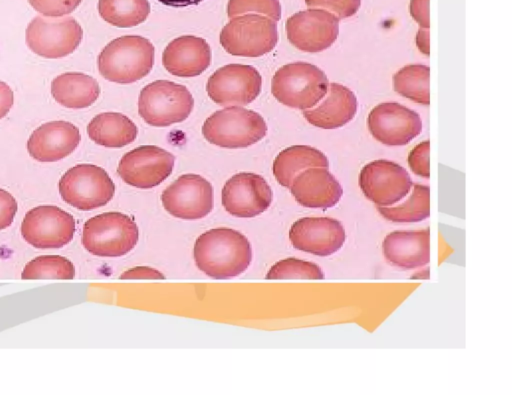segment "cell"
<instances>
[{
  "label": "cell",
  "instance_id": "obj_8",
  "mask_svg": "<svg viewBox=\"0 0 512 395\" xmlns=\"http://www.w3.org/2000/svg\"><path fill=\"white\" fill-rule=\"evenodd\" d=\"M58 187L62 199L82 211L106 205L115 193V185L108 173L93 164L70 168L59 180Z\"/></svg>",
  "mask_w": 512,
  "mask_h": 395
},
{
  "label": "cell",
  "instance_id": "obj_13",
  "mask_svg": "<svg viewBox=\"0 0 512 395\" xmlns=\"http://www.w3.org/2000/svg\"><path fill=\"white\" fill-rule=\"evenodd\" d=\"M408 172L389 160L366 164L359 174V186L370 201L378 206H391L402 200L412 188Z\"/></svg>",
  "mask_w": 512,
  "mask_h": 395
},
{
  "label": "cell",
  "instance_id": "obj_26",
  "mask_svg": "<svg viewBox=\"0 0 512 395\" xmlns=\"http://www.w3.org/2000/svg\"><path fill=\"white\" fill-rule=\"evenodd\" d=\"M329 165L327 157L318 149L307 145H294L281 151L273 162V174L278 183L289 188L301 171L311 167Z\"/></svg>",
  "mask_w": 512,
  "mask_h": 395
},
{
  "label": "cell",
  "instance_id": "obj_7",
  "mask_svg": "<svg viewBox=\"0 0 512 395\" xmlns=\"http://www.w3.org/2000/svg\"><path fill=\"white\" fill-rule=\"evenodd\" d=\"M222 47L231 55L259 57L277 44V25L274 20L260 14L233 17L220 33Z\"/></svg>",
  "mask_w": 512,
  "mask_h": 395
},
{
  "label": "cell",
  "instance_id": "obj_15",
  "mask_svg": "<svg viewBox=\"0 0 512 395\" xmlns=\"http://www.w3.org/2000/svg\"><path fill=\"white\" fill-rule=\"evenodd\" d=\"M174 156L154 145L137 147L120 160L117 172L128 185L149 189L162 183L174 167Z\"/></svg>",
  "mask_w": 512,
  "mask_h": 395
},
{
  "label": "cell",
  "instance_id": "obj_14",
  "mask_svg": "<svg viewBox=\"0 0 512 395\" xmlns=\"http://www.w3.org/2000/svg\"><path fill=\"white\" fill-rule=\"evenodd\" d=\"M262 78L250 65L228 64L216 70L208 79L206 91L215 103L247 105L261 91Z\"/></svg>",
  "mask_w": 512,
  "mask_h": 395
},
{
  "label": "cell",
  "instance_id": "obj_17",
  "mask_svg": "<svg viewBox=\"0 0 512 395\" xmlns=\"http://www.w3.org/2000/svg\"><path fill=\"white\" fill-rule=\"evenodd\" d=\"M272 196V190L262 176L242 172L224 184L222 205L232 216L251 218L268 209Z\"/></svg>",
  "mask_w": 512,
  "mask_h": 395
},
{
  "label": "cell",
  "instance_id": "obj_21",
  "mask_svg": "<svg viewBox=\"0 0 512 395\" xmlns=\"http://www.w3.org/2000/svg\"><path fill=\"white\" fill-rule=\"evenodd\" d=\"M385 259L393 266L414 269L427 265L430 260V230H397L382 242Z\"/></svg>",
  "mask_w": 512,
  "mask_h": 395
},
{
  "label": "cell",
  "instance_id": "obj_20",
  "mask_svg": "<svg viewBox=\"0 0 512 395\" xmlns=\"http://www.w3.org/2000/svg\"><path fill=\"white\" fill-rule=\"evenodd\" d=\"M295 200L307 208L328 209L335 206L343 189L325 167H311L301 171L289 187Z\"/></svg>",
  "mask_w": 512,
  "mask_h": 395
},
{
  "label": "cell",
  "instance_id": "obj_18",
  "mask_svg": "<svg viewBox=\"0 0 512 395\" xmlns=\"http://www.w3.org/2000/svg\"><path fill=\"white\" fill-rule=\"evenodd\" d=\"M289 239L295 249L325 257L343 246L346 234L341 222L334 218L304 217L292 224Z\"/></svg>",
  "mask_w": 512,
  "mask_h": 395
},
{
  "label": "cell",
  "instance_id": "obj_12",
  "mask_svg": "<svg viewBox=\"0 0 512 395\" xmlns=\"http://www.w3.org/2000/svg\"><path fill=\"white\" fill-rule=\"evenodd\" d=\"M289 42L297 49L317 53L330 47L339 34V19L319 8L300 11L286 21Z\"/></svg>",
  "mask_w": 512,
  "mask_h": 395
},
{
  "label": "cell",
  "instance_id": "obj_30",
  "mask_svg": "<svg viewBox=\"0 0 512 395\" xmlns=\"http://www.w3.org/2000/svg\"><path fill=\"white\" fill-rule=\"evenodd\" d=\"M75 268L70 260L57 255H44L28 262L21 277L23 279H73Z\"/></svg>",
  "mask_w": 512,
  "mask_h": 395
},
{
  "label": "cell",
  "instance_id": "obj_6",
  "mask_svg": "<svg viewBox=\"0 0 512 395\" xmlns=\"http://www.w3.org/2000/svg\"><path fill=\"white\" fill-rule=\"evenodd\" d=\"M193 106V97L185 86L157 80L140 92L138 113L147 124L164 127L187 119Z\"/></svg>",
  "mask_w": 512,
  "mask_h": 395
},
{
  "label": "cell",
  "instance_id": "obj_2",
  "mask_svg": "<svg viewBox=\"0 0 512 395\" xmlns=\"http://www.w3.org/2000/svg\"><path fill=\"white\" fill-rule=\"evenodd\" d=\"M154 64V46L141 36H122L98 56L100 74L111 82L128 84L145 77Z\"/></svg>",
  "mask_w": 512,
  "mask_h": 395
},
{
  "label": "cell",
  "instance_id": "obj_36",
  "mask_svg": "<svg viewBox=\"0 0 512 395\" xmlns=\"http://www.w3.org/2000/svg\"><path fill=\"white\" fill-rule=\"evenodd\" d=\"M17 212L15 198L6 190L0 188V230L11 225Z\"/></svg>",
  "mask_w": 512,
  "mask_h": 395
},
{
  "label": "cell",
  "instance_id": "obj_16",
  "mask_svg": "<svg viewBox=\"0 0 512 395\" xmlns=\"http://www.w3.org/2000/svg\"><path fill=\"white\" fill-rule=\"evenodd\" d=\"M367 124L372 136L389 146L409 143L422 129L419 114L395 102L375 106L368 115Z\"/></svg>",
  "mask_w": 512,
  "mask_h": 395
},
{
  "label": "cell",
  "instance_id": "obj_39",
  "mask_svg": "<svg viewBox=\"0 0 512 395\" xmlns=\"http://www.w3.org/2000/svg\"><path fill=\"white\" fill-rule=\"evenodd\" d=\"M13 103V91L5 82L0 81V119L6 116Z\"/></svg>",
  "mask_w": 512,
  "mask_h": 395
},
{
  "label": "cell",
  "instance_id": "obj_40",
  "mask_svg": "<svg viewBox=\"0 0 512 395\" xmlns=\"http://www.w3.org/2000/svg\"><path fill=\"white\" fill-rule=\"evenodd\" d=\"M416 44L419 50L426 55H429V29L421 28L416 35Z\"/></svg>",
  "mask_w": 512,
  "mask_h": 395
},
{
  "label": "cell",
  "instance_id": "obj_29",
  "mask_svg": "<svg viewBox=\"0 0 512 395\" xmlns=\"http://www.w3.org/2000/svg\"><path fill=\"white\" fill-rule=\"evenodd\" d=\"M429 75L428 66L407 65L394 75V89L400 95L414 102L428 105L430 102Z\"/></svg>",
  "mask_w": 512,
  "mask_h": 395
},
{
  "label": "cell",
  "instance_id": "obj_4",
  "mask_svg": "<svg viewBox=\"0 0 512 395\" xmlns=\"http://www.w3.org/2000/svg\"><path fill=\"white\" fill-rule=\"evenodd\" d=\"M139 229L128 215L106 212L87 220L83 226L82 244L99 257H120L137 244Z\"/></svg>",
  "mask_w": 512,
  "mask_h": 395
},
{
  "label": "cell",
  "instance_id": "obj_5",
  "mask_svg": "<svg viewBox=\"0 0 512 395\" xmlns=\"http://www.w3.org/2000/svg\"><path fill=\"white\" fill-rule=\"evenodd\" d=\"M267 132L264 119L252 110L227 107L216 111L202 126L205 139L224 148H243L260 141Z\"/></svg>",
  "mask_w": 512,
  "mask_h": 395
},
{
  "label": "cell",
  "instance_id": "obj_27",
  "mask_svg": "<svg viewBox=\"0 0 512 395\" xmlns=\"http://www.w3.org/2000/svg\"><path fill=\"white\" fill-rule=\"evenodd\" d=\"M98 11L107 23L129 28L146 20L150 5L147 0H99Z\"/></svg>",
  "mask_w": 512,
  "mask_h": 395
},
{
  "label": "cell",
  "instance_id": "obj_33",
  "mask_svg": "<svg viewBox=\"0 0 512 395\" xmlns=\"http://www.w3.org/2000/svg\"><path fill=\"white\" fill-rule=\"evenodd\" d=\"M309 8L324 9L338 19L353 16L361 5V0H305Z\"/></svg>",
  "mask_w": 512,
  "mask_h": 395
},
{
  "label": "cell",
  "instance_id": "obj_38",
  "mask_svg": "<svg viewBox=\"0 0 512 395\" xmlns=\"http://www.w3.org/2000/svg\"><path fill=\"white\" fill-rule=\"evenodd\" d=\"M165 276L158 270L148 266H137L123 272L120 279H164Z\"/></svg>",
  "mask_w": 512,
  "mask_h": 395
},
{
  "label": "cell",
  "instance_id": "obj_1",
  "mask_svg": "<svg viewBox=\"0 0 512 395\" xmlns=\"http://www.w3.org/2000/svg\"><path fill=\"white\" fill-rule=\"evenodd\" d=\"M196 266L213 279H229L250 265L252 250L248 239L231 228H214L201 234L194 244Z\"/></svg>",
  "mask_w": 512,
  "mask_h": 395
},
{
  "label": "cell",
  "instance_id": "obj_9",
  "mask_svg": "<svg viewBox=\"0 0 512 395\" xmlns=\"http://www.w3.org/2000/svg\"><path fill=\"white\" fill-rule=\"evenodd\" d=\"M83 30L73 17L36 16L27 26L26 44L35 54L62 58L71 54L82 40Z\"/></svg>",
  "mask_w": 512,
  "mask_h": 395
},
{
  "label": "cell",
  "instance_id": "obj_31",
  "mask_svg": "<svg viewBox=\"0 0 512 395\" xmlns=\"http://www.w3.org/2000/svg\"><path fill=\"white\" fill-rule=\"evenodd\" d=\"M266 279H324V273L313 262L287 258L275 263L267 272Z\"/></svg>",
  "mask_w": 512,
  "mask_h": 395
},
{
  "label": "cell",
  "instance_id": "obj_3",
  "mask_svg": "<svg viewBox=\"0 0 512 395\" xmlns=\"http://www.w3.org/2000/svg\"><path fill=\"white\" fill-rule=\"evenodd\" d=\"M328 86V79L320 68L306 62H294L276 71L271 92L280 103L307 110L324 98Z\"/></svg>",
  "mask_w": 512,
  "mask_h": 395
},
{
  "label": "cell",
  "instance_id": "obj_19",
  "mask_svg": "<svg viewBox=\"0 0 512 395\" xmlns=\"http://www.w3.org/2000/svg\"><path fill=\"white\" fill-rule=\"evenodd\" d=\"M79 129L67 121H51L40 125L30 135L27 150L40 162H56L70 155L78 146Z\"/></svg>",
  "mask_w": 512,
  "mask_h": 395
},
{
  "label": "cell",
  "instance_id": "obj_25",
  "mask_svg": "<svg viewBox=\"0 0 512 395\" xmlns=\"http://www.w3.org/2000/svg\"><path fill=\"white\" fill-rule=\"evenodd\" d=\"M87 132L90 139L98 145L120 148L135 140L137 127L121 113L104 112L89 122Z\"/></svg>",
  "mask_w": 512,
  "mask_h": 395
},
{
  "label": "cell",
  "instance_id": "obj_34",
  "mask_svg": "<svg viewBox=\"0 0 512 395\" xmlns=\"http://www.w3.org/2000/svg\"><path fill=\"white\" fill-rule=\"evenodd\" d=\"M30 5L46 17H61L74 11L82 0H28Z\"/></svg>",
  "mask_w": 512,
  "mask_h": 395
},
{
  "label": "cell",
  "instance_id": "obj_37",
  "mask_svg": "<svg viewBox=\"0 0 512 395\" xmlns=\"http://www.w3.org/2000/svg\"><path fill=\"white\" fill-rule=\"evenodd\" d=\"M410 13L421 28L429 29V0H411Z\"/></svg>",
  "mask_w": 512,
  "mask_h": 395
},
{
  "label": "cell",
  "instance_id": "obj_41",
  "mask_svg": "<svg viewBox=\"0 0 512 395\" xmlns=\"http://www.w3.org/2000/svg\"><path fill=\"white\" fill-rule=\"evenodd\" d=\"M164 5L172 7H185L189 5H196L204 0H158Z\"/></svg>",
  "mask_w": 512,
  "mask_h": 395
},
{
  "label": "cell",
  "instance_id": "obj_32",
  "mask_svg": "<svg viewBox=\"0 0 512 395\" xmlns=\"http://www.w3.org/2000/svg\"><path fill=\"white\" fill-rule=\"evenodd\" d=\"M263 14L277 22L281 17L279 0H229L227 15L233 18L243 14Z\"/></svg>",
  "mask_w": 512,
  "mask_h": 395
},
{
  "label": "cell",
  "instance_id": "obj_24",
  "mask_svg": "<svg viewBox=\"0 0 512 395\" xmlns=\"http://www.w3.org/2000/svg\"><path fill=\"white\" fill-rule=\"evenodd\" d=\"M51 94L62 106L82 109L92 105L100 94L98 82L80 72L63 73L53 79Z\"/></svg>",
  "mask_w": 512,
  "mask_h": 395
},
{
  "label": "cell",
  "instance_id": "obj_11",
  "mask_svg": "<svg viewBox=\"0 0 512 395\" xmlns=\"http://www.w3.org/2000/svg\"><path fill=\"white\" fill-rule=\"evenodd\" d=\"M161 201L164 209L176 218L201 219L213 209V187L200 175L184 174L163 191Z\"/></svg>",
  "mask_w": 512,
  "mask_h": 395
},
{
  "label": "cell",
  "instance_id": "obj_22",
  "mask_svg": "<svg viewBox=\"0 0 512 395\" xmlns=\"http://www.w3.org/2000/svg\"><path fill=\"white\" fill-rule=\"evenodd\" d=\"M211 62L209 44L200 37L186 35L172 40L165 48L162 63L175 76L194 77L204 72Z\"/></svg>",
  "mask_w": 512,
  "mask_h": 395
},
{
  "label": "cell",
  "instance_id": "obj_23",
  "mask_svg": "<svg viewBox=\"0 0 512 395\" xmlns=\"http://www.w3.org/2000/svg\"><path fill=\"white\" fill-rule=\"evenodd\" d=\"M324 97L317 107L304 110L303 115L310 124L335 129L352 120L357 110V99L349 88L331 83Z\"/></svg>",
  "mask_w": 512,
  "mask_h": 395
},
{
  "label": "cell",
  "instance_id": "obj_28",
  "mask_svg": "<svg viewBox=\"0 0 512 395\" xmlns=\"http://www.w3.org/2000/svg\"><path fill=\"white\" fill-rule=\"evenodd\" d=\"M410 197L397 206H378V212L385 219L397 223L419 222L430 215L429 186L414 184Z\"/></svg>",
  "mask_w": 512,
  "mask_h": 395
},
{
  "label": "cell",
  "instance_id": "obj_10",
  "mask_svg": "<svg viewBox=\"0 0 512 395\" xmlns=\"http://www.w3.org/2000/svg\"><path fill=\"white\" fill-rule=\"evenodd\" d=\"M73 216L57 206L43 205L28 211L21 225L24 240L38 249H57L74 236Z\"/></svg>",
  "mask_w": 512,
  "mask_h": 395
},
{
  "label": "cell",
  "instance_id": "obj_35",
  "mask_svg": "<svg viewBox=\"0 0 512 395\" xmlns=\"http://www.w3.org/2000/svg\"><path fill=\"white\" fill-rule=\"evenodd\" d=\"M429 141L422 142L412 149L408 156V163L411 170L425 178H429Z\"/></svg>",
  "mask_w": 512,
  "mask_h": 395
}]
</instances>
